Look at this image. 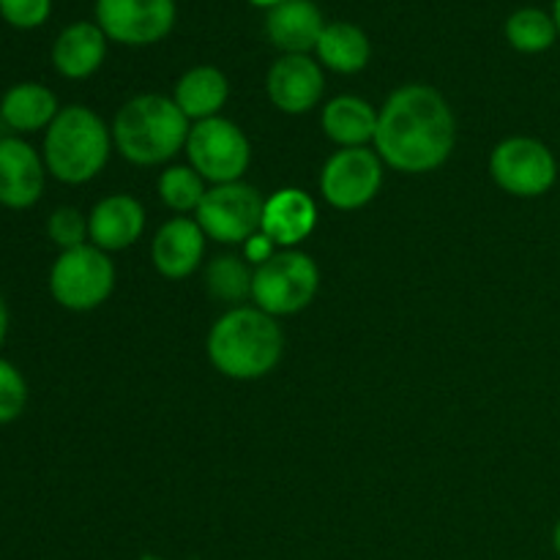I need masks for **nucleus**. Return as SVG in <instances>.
Returning <instances> with one entry per match:
<instances>
[{
  "mask_svg": "<svg viewBox=\"0 0 560 560\" xmlns=\"http://www.w3.org/2000/svg\"><path fill=\"white\" fill-rule=\"evenodd\" d=\"M552 20H556L558 33H560V0H556V3H552Z\"/></svg>",
  "mask_w": 560,
  "mask_h": 560,
  "instance_id": "obj_33",
  "label": "nucleus"
},
{
  "mask_svg": "<svg viewBox=\"0 0 560 560\" xmlns=\"http://www.w3.org/2000/svg\"><path fill=\"white\" fill-rule=\"evenodd\" d=\"M457 145V118L432 85H402L377 109L375 151L397 173L424 175L443 167Z\"/></svg>",
  "mask_w": 560,
  "mask_h": 560,
  "instance_id": "obj_1",
  "label": "nucleus"
},
{
  "mask_svg": "<svg viewBox=\"0 0 560 560\" xmlns=\"http://www.w3.org/2000/svg\"><path fill=\"white\" fill-rule=\"evenodd\" d=\"M206 255V233L197 219L173 217L156 230L151 241L153 268L164 279H186L200 268Z\"/></svg>",
  "mask_w": 560,
  "mask_h": 560,
  "instance_id": "obj_15",
  "label": "nucleus"
},
{
  "mask_svg": "<svg viewBox=\"0 0 560 560\" xmlns=\"http://www.w3.org/2000/svg\"><path fill=\"white\" fill-rule=\"evenodd\" d=\"M47 164L44 156L22 137L0 140V206L11 211L33 208L44 195Z\"/></svg>",
  "mask_w": 560,
  "mask_h": 560,
  "instance_id": "obj_12",
  "label": "nucleus"
},
{
  "mask_svg": "<svg viewBox=\"0 0 560 560\" xmlns=\"http://www.w3.org/2000/svg\"><path fill=\"white\" fill-rule=\"evenodd\" d=\"M145 233V208L131 195H107L88 213V241L102 252H124Z\"/></svg>",
  "mask_w": 560,
  "mask_h": 560,
  "instance_id": "obj_14",
  "label": "nucleus"
},
{
  "mask_svg": "<svg viewBox=\"0 0 560 560\" xmlns=\"http://www.w3.org/2000/svg\"><path fill=\"white\" fill-rule=\"evenodd\" d=\"M27 383L11 361L0 359V427L11 424L25 413Z\"/></svg>",
  "mask_w": 560,
  "mask_h": 560,
  "instance_id": "obj_27",
  "label": "nucleus"
},
{
  "mask_svg": "<svg viewBox=\"0 0 560 560\" xmlns=\"http://www.w3.org/2000/svg\"><path fill=\"white\" fill-rule=\"evenodd\" d=\"M262 206L266 197H260L255 186L246 180H233V184L211 186L195 211V219L206 238H213L217 244L244 246L252 235L260 233Z\"/></svg>",
  "mask_w": 560,
  "mask_h": 560,
  "instance_id": "obj_8",
  "label": "nucleus"
},
{
  "mask_svg": "<svg viewBox=\"0 0 560 560\" xmlns=\"http://www.w3.org/2000/svg\"><path fill=\"white\" fill-rule=\"evenodd\" d=\"M107 42L96 22H74L63 27L52 44V66L66 80H88L102 69L107 58Z\"/></svg>",
  "mask_w": 560,
  "mask_h": 560,
  "instance_id": "obj_18",
  "label": "nucleus"
},
{
  "mask_svg": "<svg viewBox=\"0 0 560 560\" xmlns=\"http://www.w3.org/2000/svg\"><path fill=\"white\" fill-rule=\"evenodd\" d=\"M9 323H11L9 304H5V299L0 295V345H3L5 337H9Z\"/></svg>",
  "mask_w": 560,
  "mask_h": 560,
  "instance_id": "obj_30",
  "label": "nucleus"
},
{
  "mask_svg": "<svg viewBox=\"0 0 560 560\" xmlns=\"http://www.w3.org/2000/svg\"><path fill=\"white\" fill-rule=\"evenodd\" d=\"M47 235L60 252L74 249V246L91 244L88 241V217L80 211V208H55L47 219Z\"/></svg>",
  "mask_w": 560,
  "mask_h": 560,
  "instance_id": "obj_26",
  "label": "nucleus"
},
{
  "mask_svg": "<svg viewBox=\"0 0 560 560\" xmlns=\"http://www.w3.org/2000/svg\"><path fill=\"white\" fill-rule=\"evenodd\" d=\"M552 547H556V552L560 556V520H558L556 530H552Z\"/></svg>",
  "mask_w": 560,
  "mask_h": 560,
  "instance_id": "obj_32",
  "label": "nucleus"
},
{
  "mask_svg": "<svg viewBox=\"0 0 560 560\" xmlns=\"http://www.w3.org/2000/svg\"><path fill=\"white\" fill-rule=\"evenodd\" d=\"M317 224V202L304 189L284 186L266 197L262 206L260 230L279 246V249H293L301 241L312 235Z\"/></svg>",
  "mask_w": 560,
  "mask_h": 560,
  "instance_id": "obj_16",
  "label": "nucleus"
},
{
  "mask_svg": "<svg viewBox=\"0 0 560 560\" xmlns=\"http://www.w3.org/2000/svg\"><path fill=\"white\" fill-rule=\"evenodd\" d=\"M113 145L126 162L137 167L164 164L184 151L191 120L178 104L162 93H142L129 98L113 120Z\"/></svg>",
  "mask_w": 560,
  "mask_h": 560,
  "instance_id": "obj_3",
  "label": "nucleus"
},
{
  "mask_svg": "<svg viewBox=\"0 0 560 560\" xmlns=\"http://www.w3.org/2000/svg\"><path fill=\"white\" fill-rule=\"evenodd\" d=\"M328 22L312 0H284L273 5L266 16V33L277 49L284 55L315 52Z\"/></svg>",
  "mask_w": 560,
  "mask_h": 560,
  "instance_id": "obj_17",
  "label": "nucleus"
},
{
  "mask_svg": "<svg viewBox=\"0 0 560 560\" xmlns=\"http://www.w3.org/2000/svg\"><path fill=\"white\" fill-rule=\"evenodd\" d=\"M560 36L556 20L547 11L534 9H517L512 16L506 20V42L512 44L517 52L523 55H539L547 52V49L556 44V38Z\"/></svg>",
  "mask_w": 560,
  "mask_h": 560,
  "instance_id": "obj_24",
  "label": "nucleus"
},
{
  "mask_svg": "<svg viewBox=\"0 0 560 560\" xmlns=\"http://www.w3.org/2000/svg\"><path fill=\"white\" fill-rule=\"evenodd\" d=\"M490 175L506 195L530 200L556 186L558 159L536 137H509L492 148Z\"/></svg>",
  "mask_w": 560,
  "mask_h": 560,
  "instance_id": "obj_9",
  "label": "nucleus"
},
{
  "mask_svg": "<svg viewBox=\"0 0 560 560\" xmlns=\"http://www.w3.org/2000/svg\"><path fill=\"white\" fill-rule=\"evenodd\" d=\"M208 361L230 381H260L271 375L284 353L277 317L257 306H233L208 331Z\"/></svg>",
  "mask_w": 560,
  "mask_h": 560,
  "instance_id": "obj_2",
  "label": "nucleus"
},
{
  "mask_svg": "<svg viewBox=\"0 0 560 560\" xmlns=\"http://www.w3.org/2000/svg\"><path fill=\"white\" fill-rule=\"evenodd\" d=\"M317 63L337 74H359L372 58L370 36L353 22H328L315 47Z\"/></svg>",
  "mask_w": 560,
  "mask_h": 560,
  "instance_id": "obj_22",
  "label": "nucleus"
},
{
  "mask_svg": "<svg viewBox=\"0 0 560 560\" xmlns=\"http://www.w3.org/2000/svg\"><path fill=\"white\" fill-rule=\"evenodd\" d=\"M383 186V159L366 148H339L320 170V195L337 211L370 206Z\"/></svg>",
  "mask_w": 560,
  "mask_h": 560,
  "instance_id": "obj_10",
  "label": "nucleus"
},
{
  "mask_svg": "<svg viewBox=\"0 0 560 560\" xmlns=\"http://www.w3.org/2000/svg\"><path fill=\"white\" fill-rule=\"evenodd\" d=\"M115 266L107 252L93 244L74 246L55 257L49 268V293L63 310L93 312L113 295Z\"/></svg>",
  "mask_w": 560,
  "mask_h": 560,
  "instance_id": "obj_6",
  "label": "nucleus"
},
{
  "mask_svg": "<svg viewBox=\"0 0 560 560\" xmlns=\"http://www.w3.org/2000/svg\"><path fill=\"white\" fill-rule=\"evenodd\" d=\"M323 131L339 148H366L375 142L377 109L361 96H337L323 107Z\"/></svg>",
  "mask_w": 560,
  "mask_h": 560,
  "instance_id": "obj_21",
  "label": "nucleus"
},
{
  "mask_svg": "<svg viewBox=\"0 0 560 560\" xmlns=\"http://www.w3.org/2000/svg\"><path fill=\"white\" fill-rule=\"evenodd\" d=\"M96 25L109 42L148 47L175 27V0H96Z\"/></svg>",
  "mask_w": 560,
  "mask_h": 560,
  "instance_id": "obj_11",
  "label": "nucleus"
},
{
  "mask_svg": "<svg viewBox=\"0 0 560 560\" xmlns=\"http://www.w3.org/2000/svg\"><path fill=\"white\" fill-rule=\"evenodd\" d=\"M156 191L170 211L191 213L200 208L208 189L206 178L195 167H189V164H173V167H164V173L159 175Z\"/></svg>",
  "mask_w": 560,
  "mask_h": 560,
  "instance_id": "obj_25",
  "label": "nucleus"
},
{
  "mask_svg": "<svg viewBox=\"0 0 560 560\" xmlns=\"http://www.w3.org/2000/svg\"><path fill=\"white\" fill-rule=\"evenodd\" d=\"M241 249H244V260L249 262V266L257 268V266H262V262L271 260V257L279 252V246L273 244V241L268 238V235L260 230V233L252 235V238L246 241V244L241 246Z\"/></svg>",
  "mask_w": 560,
  "mask_h": 560,
  "instance_id": "obj_29",
  "label": "nucleus"
},
{
  "mask_svg": "<svg viewBox=\"0 0 560 560\" xmlns=\"http://www.w3.org/2000/svg\"><path fill=\"white\" fill-rule=\"evenodd\" d=\"M320 288V268L306 252L279 249L268 262L255 268L252 301L271 317L304 312Z\"/></svg>",
  "mask_w": 560,
  "mask_h": 560,
  "instance_id": "obj_5",
  "label": "nucleus"
},
{
  "mask_svg": "<svg viewBox=\"0 0 560 560\" xmlns=\"http://www.w3.org/2000/svg\"><path fill=\"white\" fill-rule=\"evenodd\" d=\"M230 98V82L217 66H195L186 74H180V80L175 82L173 102L178 104L180 113L191 120V124H200V120L219 118V113L224 109Z\"/></svg>",
  "mask_w": 560,
  "mask_h": 560,
  "instance_id": "obj_19",
  "label": "nucleus"
},
{
  "mask_svg": "<svg viewBox=\"0 0 560 560\" xmlns=\"http://www.w3.org/2000/svg\"><path fill=\"white\" fill-rule=\"evenodd\" d=\"M58 96L42 82H20L9 88L0 98V118L16 135H33L47 131L49 124L58 118Z\"/></svg>",
  "mask_w": 560,
  "mask_h": 560,
  "instance_id": "obj_20",
  "label": "nucleus"
},
{
  "mask_svg": "<svg viewBox=\"0 0 560 560\" xmlns=\"http://www.w3.org/2000/svg\"><path fill=\"white\" fill-rule=\"evenodd\" d=\"M109 151L113 129L85 104L60 107L58 118L44 131V164L60 184L82 186L93 180L107 167Z\"/></svg>",
  "mask_w": 560,
  "mask_h": 560,
  "instance_id": "obj_4",
  "label": "nucleus"
},
{
  "mask_svg": "<svg viewBox=\"0 0 560 560\" xmlns=\"http://www.w3.org/2000/svg\"><path fill=\"white\" fill-rule=\"evenodd\" d=\"M52 11V0H0V16L20 31L44 25Z\"/></svg>",
  "mask_w": 560,
  "mask_h": 560,
  "instance_id": "obj_28",
  "label": "nucleus"
},
{
  "mask_svg": "<svg viewBox=\"0 0 560 560\" xmlns=\"http://www.w3.org/2000/svg\"><path fill=\"white\" fill-rule=\"evenodd\" d=\"M266 91L273 107L288 115H304L320 104L326 91L323 66L310 55H282L268 69Z\"/></svg>",
  "mask_w": 560,
  "mask_h": 560,
  "instance_id": "obj_13",
  "label": "nucleus"
},
{
  "mask_svg": "<svg viewBox=\"0 0 560 560\" xmlns=\"http://www.w3.org/2000/svg\"><path fill=\"white\" fill-rule=\"evenodd\" d=\"M252 5H257V9H268L271 11L273 5H279V3H284V0H249Z\"/></svg>",
  "mask_w": 560,
  "mask_h": 560,
  "instance_id": "obj_31",
  "label": "nucleus"
},
{
  "mask_svg": "<svg viewBox=\"0 0 560 560\" xmlns=\"http://www.w3.org/2000/svg\"><path fill=\"white\" fill-rule=\"evenodd\" d=\"M184 151L189 156V167H195L206 184L213 186L241 180L252 164L249 137L238 124L222 115L191 124Z\"/></svg>",
  "mask_w": 560,
  "mask_h": 560,
  "instance_id": "obj_7",
  "label": "nucleus"
},
{
  "mask_svg": "<svg viewBox=\"0 0 560 560\" xmlns=\"http://www.w3.org/2000/svg\"><path fill=\"white\" fill-rule=\"evenodd\" d=\"M252 282H255V268H249V262L238 255H222L206 268L208 295L224 304L244 306V301L252 299Z\"/></svg>",
  "mask_w": 560,
  "mask_h": 560,
  "instance_id": "obj_23",
  "label": "nucleus"
}]
</instances>
